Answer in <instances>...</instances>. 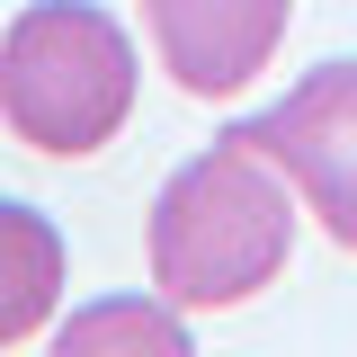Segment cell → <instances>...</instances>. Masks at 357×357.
<instances>
[{
    "instance_id": "cell-1",
    "label": "cell",
    "mask_w": 357,
    "mask_h": 357,
    "mask_svg": "<svg viewBox=\"0 0 357 357\" xmlns=\"http://www.w3.org/2000/svg\"><path fill=\"white\" fill-rule=\"evenodd\" d=\"M286 250H295V178L259 152L250 126H223L197 161H178L143 223L152 295H170L178 312L250 304L286 268Z\"/></svg>"
},
{
    "instance_id": "cell-2",
    "label": "cell",
    "mask_w": 357,
    "mask_h": 357,
    "mask_svg": "<svg viewBox=\"0 0 357 357\" xmlns=\"http://www.w3.org/2000/svg\"><path fill=\"white\" fill-rule=\"evenodd\" d=\"M134 116V36L98 0H27L0 36V126L45 161H89Z\"/></svg>"
},
{
    "instance_id": "cell-3",
    "label": "cell",
    "mask_w": 357,
    "mask_h": 357,
    "mask_svg": "<svg viewBox=\"0 0 357 357\" xmlns=\"http://www.w3.org/2000/svg\"><path fill=\"white\" fill-rule=\"evenodd\" d=\"M259 152L295 178V197L312 206V223L357 250V63H321L268 107L259 126Z\"/></svg>"
},
{
    "instance_id": "cell-4",
    "label": "cell",
    "mask_w": 357,
    "mask_h": 357,
    "mask_svg": "<svg viewBox=\"0 0 357 357\" xmlns=\"http://www.w3.org/2000/svg\"><path fill=\"white\" fill-rule=\"evenodd\" d=\"M143 18H152V45L188 98H232L286 45L295 0H143Z\"/></svg>"
},
{
    "instance_id": "cell-5",
    "label": "cell",
    "mask_w": 357,
    "mask_h": 357,
    "mask_svg": "<svg viewBox=\"0 0 357 357\" xmlns=\"http://www.w3.org/2000/svg\"><path fill=\"white\" fill-rule=\"evenodd\" d=\"M63 277H72V250H63L54 215L18 206V197H0V349H18V340L54 331Z\"/></svg>"
},
{
    "instance_id": "cell-6",
    "label": "cell",
    "mask_w": 357,
    "mask_h": 357,
    "mask_svg": "<svg viewBox=\"0 0 357 357\" xmlns=\"http://www.w3.org/2000/svg\"><path fill=\"white\" fill-rule=\"evenodd\" d=\"M54 349L63 357H98V349H134V357H178L188 349V312L170 295H152V304H89L72 321H54Z\"/></svg>"
}]
</instances>
